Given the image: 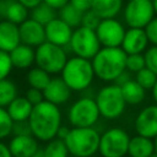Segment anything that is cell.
Instances as JSON below:
<instances>
[{
	"label": "cell",
	"instance_id": "obj_16",
	"mask_svg": "<svg viewBox=\"0 0 157 157\" xmlns=\"http://www.w3.org/2000/svg\"><path fill=\"white\" fill-rule=\"evenodd\" d=\"M148 43L150 42L147 39L145 28L129 27V29L125 31L120 47L126 54H136V53H144Z\"/></svg>",
	"mask_w": 157,
	"mask_h": 157
},
{
	"label": "cell",
	"instance_id": "obj_52",
	"mask_svg": "<svg viewBox=\"0 0 157 157\" xmlns=\"http://www.w3.org/2000/svg\"><path fill=\"white\" fill-rule=\"evenodd\" d=\"M151 1H152V0H151Z\"/></svg>",
	"mask_w": 157,
	"mask_h": 157
},
{
	"label": "cell",
	"instance_id": "obj_22",
	"mask_svg": "<svg viewBox=\"0 0 157 157\" xmlns=\"http://www.w3.org/2000/svg\"><path fill=\"white\" fill-rule=\"evenodd\" d=\"M32 108L33 104L26 98V96H17L6 107V110L13 121H21L28 120Z\"/></svg>",
	"mask_w": 157,
	"mask_h": 157
},
{
	"label": "cell",
	"instance_id": "obj_33",
	"mask_svg": "<svg viewBox=\"0 0 157 157\" xmlns=\"http://www.w3.org/2000/svg\"><path fill=\"white\" fill-rule=\"evenodd\" d=\"M145 66L157 75V45H151L144 52Z\"/></svg>",
	"mask_w": 157,
	"mask_h": 157
},
{
	"label": "cell",
	"instance_id": "obj_15",
	"mask_svg": "<svg viewBox=\"0 0 157 157\" xmlns=\"http://www.w3.org/2000/svg\"><path fill=\"white\" fill-rule=\"evenodd\" d=\"M71 90L61 76H54L50 78L45 88L43 90L44 99L56 105L66 103L71 97Z\"/></svg>",
	"mask_w": 157,
	"mask_h": 157
},
{
	"label": "cell",
	"instance_id": "obj_27",
	"mask_svg": "<svg viewBox=\"0 0 157 157\" xmlns=\"http://www.w3.org/2000/svg\"><path fill=\"white\" fill-rule=\"evenodd\" d=\"M82 11L77 10L75 6H72L70 2L64 5L58 10V17H60L64 22H66L70 27L76 28L81 26V20H82Z\"/></svg>",
	"mask_w": 157,
	"mask_h": 157
},
{
	"label": "cell",
	"instance_id": "obj_40",
	"mask_svg": "<svg viewBox=\"0 0 157 157\" xmlns=\"http://www.w3.org/2000/svg\"><path fill=\"white\" fill-rule=\"evenodd\" d=\"M44 2H47L48 5H50L52 7H54L55 10H59L60 7H63L64 5H66L70 0H43Z\"/></svg>",
	"mask_w": 157,
	"mask_h": 157
},
{
	"label": "cell",
	"instance_id": "obj_36",
	"mask_svg": "<svg viewBox=\"0 0 157 157\" xmlns=\"http://www.w3.org/2000/svg\"><path fill=\"white\" fill-rule=\"evenodd\" d=\"M145 32L148 42L152 45H157V16H155L145 27Z\"/></svg>",
	"mask_w": 157,
	"mask_h": 157
},
{
	"label": "cell",
	"instance_id": "obj_9",
	"mask_svg": "<svg viewBox=\"0 0 157 157\" xmlns=\"http://www.w3.org/2000/svg\"><path fill=\"white\" fill-rule=\"evenodd\" d=\"M130 135L123 128H109L99 137L98 152L102 157H125Z\"/></svg>",
	"mask_w": 157,
	"mask_h": 157
},
{
	"label": "cell",
	"instance_id": "obj_29",
	"mask_svg": "<svg viewBox=\"0 0 157 157\" xmlns=\"http://www.w3.org/2000/svg\"><path fill=\"white\" fill-rule=\"evenodd\" d=\"M17 96V86L12 80L7 77L0 80V107L6 108Z\"/></svg>",
	"mask_w": 157,
	"mask_h": 157
},
{
	"label": "cell",
	"instance_id": "obj_42",
	"mask_svg": "<svg viewBox=\"0 0 157 157\" xmlns=\"http://www.w3.org/2000/svg\"><path fill=\"white\" fill-rule=\"evenodd\" d=\"M0 157H12L9 146L4 144L2 140H0Z\"/></svg>",
	"mask_w": 157,
	"mask_h": 157
},
{
	"label": "cell",
	"instance_id": "obj_48",
	"mask_svg": "<svg viewBox=\"0 0 157 157\" xmlns=\"http://www.w3.org/2000/svg\"><path fill=\"white\" fill-rule=\"evenodd\" d=\"M150 157H157V152H153V153H152Z\"/></svg>",
	"mask_w": 157,
	"mask_h": 157
},
{
	"label": "cell",
	"instance_id": "obj_2",
	"mask_svg": "<svg viewBox=\"0 0 157 157\" xmlns=\"http://www.w3.org/2000/svg\"><path fill=\"white\" fill-rule=\"evenodd\" d=\"M126 53L121 47H101L91 59L94 76L103 82H114L126 70Z\"/></svg>",
	"mask_w": 157,
	"mask_h": 157
},
{
	"label": "cell",
	"instance_id": "obj_32",
	"mask_svg": "<svg viewBox=\"0 0 157 157\" xmlns=\"http://www.w3.org/2000/svg\"><path fill=\"white\" fill-rule=\"evenodd\" d=\"M13 120L10 118L6 108L0 107V140H5L11 135Z\"/></svg>",
	"mask_w": 157,
	"mask_h": 157
},
{
	"label": "cell",
	"instance_id": "obj_31",
	"mask_svg": "<svg viewBox=\"0 0 157 157\" xmlns=\"http://www.w3.org/2000/svg\"><path fill=\"white\" fill-rule=\"evenodd\" d=\"M125 67L129 72L136 74L141 69L145 67V58L144 53H136V54H126V61Z\"/></svg>",
	"mask_w": 157,
	"mask_h": 157
},
{
	"label": "cell",
	"instance_id": "obj_30",
	"mask_svg": "<svg viewBox=\"0 0 157 157\" xmlns=\"http://www.w3.org/2000/svg\"><path fill=\"white\" fill-rule=\"evenodd\" d=\"M135 80L146 91H148V90H152V87H153V85H155V82L157 80V75L145 66L144 69H141L140 71H137L135 74Z\"/></svg>",
	"mask_w": 157,
	"mask_h": 157
},
{
	"label": "cell",
	"instance_id": "obj_21",
	"mask_svg": "<svg viewBox=\"0 0 157 157\" xmlns=\"http://www.w3.org/2000/svg\"><path fill=\"white\" fill-rule=\"evenodd\" d=\"M155 152L153 139L142 136L136 134L135 136H130L129 146H128V156L130 157H150Z\"/></svg>",
	"mask_w": 157,
	"mask_h": 157
},
{
	"label": "cell",
	"instance_id": "obj_38",
	"mask_svg": "<svg viewBox=\"0 0 157 157\" xmlns=\"http://www.w3.org/2000/svg\"><path fill=\"white\" fill-rule=\"evenodd\" d=\"M26 98L34 105V104H38V103H40L42 101H44V96H43V91H40V90H38V88H33V87H31V88H28L27 91H26Z\"/></svg>",
	"mask_w": 157,
	"mask_h": 157
},
{
	"label": "cell",
	"instance_id": "obj_39",
	"mask_svg": "<svg viewBox=\"0 0 157 157\" xmlns=\"http://www.w3.org/2000/svg\"><path fill=\"white\" fill-rule=\"evenodd\" d=\"M72 6H75L77 10L85 12L87 10L91 9V5H92V0H70L69 1Z\"/></svg>",
	"mask_w": 157,
	"mask_h": 157
},
{
	"label": "cell",
	"instance_id": "obj_4",
	"mask_svg": "<svg viewBox=\"0 0 157 157\" xmlns=\"http://www.w3.org/2000/svg\"><path fill=\"white\" fill-rule=\"evenodd\" d=\"M101 134L93 126H72L64 139L69 153L76 157H92L98 152Z\"/></svg>",
	"mask_w": 157,
	"mask_h": 157
},
{
	"label": "cell",
	"instance_id": "obj_11",
	"mask_svg": "<svg viewBox=\"0 0 157 157\" xmlns=\"http://www.w3.org/2000/svg\"><path fill=\"white\" fill-rule=\"evenodd\" d=\"M94 31L102 47H120L126 29L120 21L113 17L101 20Z\"/></svg>",
	"mask_w": 157,
	"mask_h": 157
},
{
	"label": "cell",
	"instance_id": "obj_37",
	"mask_svg": "<svg viewBox=\"0 0 157 157\" xmlns=\"http://www.w3.org/2000/svg\"><path fill=\"white\" fill-rule=\"evenodd\" d=\"M11 135H32V131H31V126H29L28 120L13 121Z\"/></svg>",
	"mask_w": 157,
	"mask_h": 157
},
{
	"label": "cell",
	"instance_id": "obj_17",
	"mask_svg": "<svg viewBox=\"0 0 157 157\" xmlns=\"http://www.w3.org/2000/svg\"><path fill=\"white\" fill-rule=\"evenodd\" d=\"M7 146L12 157H31L39 148V141L33 135H12Z\"/></svg>",
	"mask_w": 157,
	"mask_h": 157
},
{
	"label": "cell",
	"instance_id": "obj_12",
	"mask_svg": "<svg viewBox=\"0 0 157 157\" xmlns=\"http://www.w3.org/2000/svg\"><path fill=\"white\" fill-rule=\"evenodd\" d=\"M136 134L153 139L157 136V104H151L142 108L134 121Z\"/></svg>",
	"mask_w": 157,
	"mask_h": 157
},
{
	"label": "cell",
	"instance_id": "obj_50",
	"mask_svg": "<svg viewBox=\"0 0 157 157\" xmlns=\"http://www.w3.org/2000/svg\"><path fill=\"white\" fill-rule=\"evenodd\" d=\"M123 1H129V0H123Z\"/></svg>",
	"mask_w": 157,
	"mask_h": 157
},
{
	"label": "cell",
	"instance_id": "obj_13",
	"mask_svg": "<svg viewBox=\"0 0 157 157\" xmlns=\"http://www.w3.org/2000/svg\"><path fill=\"white\" fill-rule=\"evenodd\" d=\"M44 31L45 40L60 47H66L71 39L74 28L64 22L60 17H55L44 26Z\"/></svg>",
	"mask_w": 157,
	"mask_h": 157
},
{
	"label": "cell",
	"instance_id": "obj_1",
	"mask_svg": "<svg viewBox=\"0 0 157 157\" xmlns=\"http://www.w3.org/2000/svg\"><path fill=\"white\" fill-rule=\"evenodd\" d=\"M32 135L38 140L47 142L56 137V132L61 125V112L59 105L48 101L34 104L28 118Z\"/></svg>",
	"mask_w": 157,
	"mask_h": 157
},
{
	"label": "cell",
	"instance_id": "obj_35",
	"mask_svg": "<svg viewBox=\"0 0 157 157\" xmlns=\"http://www.w3.org/2000/svg\"><path fill=\"white\" fill-rule=\"evenodd\" d=\"M101 17L93 11V10H87L82 13V20H81V26L83 27H87V28H91V29H96L97 26L99 25L101 22Z\"/></svg>",
	"mask_w": 157,
	"mask_h": 157
},
{
	"label": "cell",
	"instance_id": "obj_7",
	"mask_svg": "<svg viewBox=\"0 0 157 157\" xmlns=\"http://www.w3.org/2000/svg\"><path fill=\"white\" fill-rule=\"evenodd\" d=\"M101 114L93 97H81L76 99L67 110V120L71 126H94Z\"/></svg>",
	"mask_w": 157,
	"mask_h": 157
},
{
	"label": "cell",
	"instance_id": "obj_20",
	"mask_svg": "<svg viewBox=\"0 0 157 157\" xmlns=\"http://www.w3.org/2000/svg\"><path fill=\"white\" fill-rule=\"evenodd\" d=\"M10 59L12 63V66L18 70H27L33 66L34 58H36V50L33 47L20 43L17 47H15L10 53Z\"/></svg>",
	"mask_w": 157,
	"mask_h": 157
},
{
	"label": "cell",
	"instance_id": "obj_10",
	"mask_svg": "<svg viewBox=\"0 0 157 157\" xmlns=\"http://www.w3.org/2000/svg\"><path fill=\"white\" fill-rule=\"evenodd\" d=\"M155 16L151 0H129L123 10L124 22L128 27L145 28Z\"/></svg>",
	"mask_w": 157,
	"mask_h": 157
},
{
	"label": "cell",
	"instance_id": "obj_47",
	"mask_svg": "<svg viewBox=\"0 0 157 157\" xmlns=\"http://www.w3.org/2000/svg\"><path fill=\"white\" fill-rule=\"evenodd\" d=\"M153 145H155V152H157V136L153 137Z\"/></svg>",
	"mask_w": 157,
	"mask_h": 157
},
{
	"label": "cell",
	"instance_id": "obj_45",
	"mask_svg": "<svg viewBox=\"0 0 157 157\" xmlns=\"http://www.w3.org/2000/svg\"><path fill=\"white\" fill-rule=\"evenodd\" d=\"M31 157H44V153H43V150H42V147H39Z\"/></svg>",
	"mask_w": 157,
	"mask_h": 157
},
{
	"label": "cell",
	"instance_id": "obj_5",
	"mask_svg": "<svg viewBox=\"0 0 157 157\" xmlns=\"http://www.w3.org/2000/svg\"><path fill=\"white\" fill-rule=\"evenodd\" d=\"M94 101L97 103L101 117L104 119H118L125 112L126 102L123 97L120 86L114 82L103 86L97 92Z\"/></svg>",
	"mask_w": 157,
	"mask_h": 157
},
{
	"label": "cell",
	"instance_id": "obj_43",
	"mask_svg": "<svg viewBox=\"0 0 157 157\" xmlns=\"http://www.w3.org/2000/svg\"><path fill=\"white\" fill-rule=\"evenodd\" d=\"M69 130H70L69 126H66V125H60V128H59V130H58V132H56V137L64 140V139L66 137V135L69 134Z\"/></svg>",
	"mask_w": 157,
	"mask_h": 157
},
{
	"label": "cell",
	"instance_id": "obj_3",
	"mask_svg": "<svg viewBox=\"0 0 157 157\" xmlns=\"http://www.w3.org/2000/svg\"><path fill=\"white\" fill-rule=\"evenodd\" d=\"M60 76L70 90L75 92L88 90L93 82V78L96 77L91 60L77 55L67 58Z\"/></svg>",
	"mask_w": 157,
	"mask_h": 157
},
{
	"label": "cell",
	"instance_id": "obj_49",
	"mask_svg": "<svg viewBox=\"0 0 157 157\" xmlns=\"http://www.w3.org/2000/svg\"><path fill=\"white\" fill-rule=\"evenodd\" d=\"M69 157H76V156H72V155H69Z\"/></svg>",
	"mask_w": 157,
	"mask_h": 157
},
{
	"label": "cell",
	"instance_id": "obj_51",
	"mask_svg": "<svg viewBox=\"0 0 157 157\" xmlns=\"http://www.w3.org/2000/svg\"><path fill=\"white\" fill-rule=\"evenodd\" d=\"M125 157H126V156H125ZM128 157H130V156H128Z\"/></svg>",
	"mask_w": 157,
	"mask_h": 157
},
{
	"label": "cell",
	"instance_id": "obj_6",
	"mask_svg": "<svg viewBox=\"0 0 157 157\" xmlns=\"http://www.w3.org/2000/svg\"><path fill=\"white\" fill-rule=\"evenodd\" d=\"M34 50H36L34 64L37 66L45 70L50 75H56L61 72L67 60V52L65 50L64 47L45 40L38 47H36Z\"/></svg>",
	"mask_w": 157,
	"mask_h": 157
},
{
	"label": "cell",
	"instance_id": "obj_25",
	"mask_svg": "<svg viewBox=\"0 0 157 157\" xmlns=\"http://www.w3.org/2000/svg\"><path fill=\"white\" fill-rule=\"evenodd\" d=\"M50 78H52L50 74L47 72L45 70L40 69L39 66L29 67V70L26 74V81L29 85V87L38 88L40 91H43L45 88V86L48 85Z\"/></svg>",
	"mask_w": 157,
	"mask_h": 157
},
{
	"label": "cell",
	"instance_id": "obj_19",
	"mask_svg": "<svg viewBox=\"0 0 157 157\" xmlns=\"http://www.w3.org/2000/svg\"><path fill=\"white\" fill-rule=\"evenodd\" d=\"M21 43L18 25L7 20H0V49L10 53Z\"/></svg>",
	"mask_w": 157,
	"mask_h": 157
},
{
	"label": "cell",
	"instance_id": "obj_44",
	"mask_svg": "<svg viewBox=\"0 0 157 157\" xmlns=\"http://www.w3.org/2000/svg\"><path fill=\"white\" fill-rule=\"evenodd\" d=\"M151 91H152V98H153L155 103L157 104V80H156V82H155V85H153Z\"/></svg>",
	"mask_w": 157,
	"mask_h": 157
},
{
	"label": "cell",
	"instance_id": "obj_46",
	"mask_svg": "<svg viewBox=\"0 0 157 157\" xmlns=\"http://www.w3.org/2000/svg\"><path fill=\"white\" fill-rule=\"evenodd\" d=\"M152 4H153V10H155V15L157 16V0H152Z\"/></svg>",
	"mask_w": 157,
	"mask_h": 157
},
{
	"label": "cell",
	"instance_id": "obj_24",
	"mask_svg": "<svg viewBox=\"0 0 157 157\" xmlns=\"http://www.w3.org/2000/svg\"><path fill=\"white\" fill-rule=\"evenodd\" d=\"M121 9L123 0H92L91 5V10H93L102 20L117 17Z\"/></svg>",
	"mask_w": 157,
	"mask_h": 157
},
{
	"label": "cell",
	"instance_id": "obj_23",
	"mask_svg": "<svg viewBox=\"0 0 157 157\" xmlns=\"http://www.w3.org/2000/svg\"><path fill=\"white\" fill-rule=\"evenodd\" d=\"M120 90L126 104L131 105L140 104L146 96V90L135 78H130L123 85H120Z\"/></svg>",
	"mask_w": 157,
	"mask_h": 157
},
{
	"label": "cell",
	"instance_id": "obj_8",
	"mask_svg": "<svg viewBox=\"0 0 157 157\" xmlns=\"http://www.w3.org/2000/svg\"><path fill=\"white\" fill-rule=\"evenodd\" d=\"M67 47L74 55L91 60L97 54V52L101 49L102 45L98 40L94 29L78 26L74 28Z\"/></svg>",
	"mask_w": 157,
	"mask_h": 157
},
{
	"label": "cell",
	"instance_id": "obj_14",
	"mask_svg": "<svg viewBox=\"0 0 157 157\" xmlns=\"http://www.w3.org/2000/svg\"><path fill=\"white\" fill-rule=\"evenodd\" d=\"M21 43L31 45L33 48L38 47L43 42H45V31L44 26L36 20L28 17L22 23L18 25Z\"/></svg>",
	"mask_w": 157,
	"mask_h": 157
},
{
	"label": "cell",
	"instance_id": "obj_18",
	"mask_svg": "<svg viewBox=\"0 0 157 157\" xmlns=\"http://www.w3.org/2000/svg\"><path fill=\"white\" fill-rule=\"evenodd\" d=\"M0 17L20 25L29 17V10L18 0H0Z\"/></svg>",
	"mask_w": 157,
	"mask_h": 157
},
{
	"label": "cell",
	"instance_id": "obj_26",
	"mask_svg": "<svg viewBox=\"0 0 157 157\" xmlns=\"http://www.w3.org/2000/svg\"><path fill=\"white\" fill-rule=\"evenodd\" d=\"M29 17L33 18V20H36L37 22L42 23L43 26H45L53 18L58 17V10H55L54 7H52L50 5H48L47 2L42 1L39 5H37L34 9L31 10Z\"/></svg>",
	"mask_w": 157,
	"mask_h": 157
},
{
	"label": "cell",
	"instance_id": "obj_41",
	"mask_svg": "<svg viewBox=\"0 0 157 157\" xmlns=\"http://www.w3.org/2000/svg\"><path fill=\"white\" fill-rule=\"evenodd\" d=\"M18 1H20L22 5H25V6L31 11V10L34 9L37 5H39L43 0H18Z\"/></svg>",
	"mask_w": 157,
	"mask_h": 157
},
{
	"label": "cell",
	"instance_id": "obj_34",
	"mask_svg": "<svg viewBox=\"0 0 157 157\" xmlns=\"http://www.w3.org/2000/svg\"><path fill=\"white\" fill-rule=\"evenodd\" d=\"M13 66L10 59V54L0 49V80L9 77Z\"/></svg>",
	"mask_w": 157,
	"mask_h": 157
},
{
	"label": "cell",
	"instance_id": "obj_28",
	"mask_svg": "<svg viewBox=\"0 0 157 157\" xmlns=\"http://www.w3.org/2000/svg\"><path fill=\"white\" fill-rule=\"evenodd\" d=\"M44 157H69V150L65 145V141L54 137L49 141H47L45 146L42 147Z\"/></svg>",
	"mask_w": 157,
	"mask_h": 157
}]
</instances>
